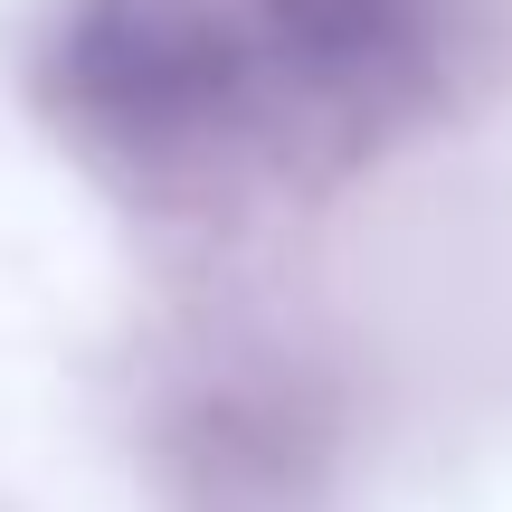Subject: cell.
<instances>
[{
	"mask_svg": "<svg viewBox=\"0 0 512 512\" xmlns=\"http://www.w3.org/2000/svg\"><path fill=\"white\" fill-rule=\"evenodd\" d=\"M76 76L95 114L133 133H190L238 105L247 29L219 0H95L76 29Z\"/></svg>",
	"mask_w": 512,
	"mask_h": 512,
	"instance_id": "1",
	"label": "cell"
}]
</instances>
